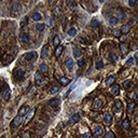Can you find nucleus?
<instances>
[{
    "mask_svg": "<svg viewBox=\"0 0 138 138\" xmlns=\"http://www.w3.org/2000/svg\"><path fill=\"white\" fill-rule=\"evenodd\" d=\"M1 95H2V98L5 100H9L10 96H11V91H10V87L7 84L3 85L2 90H1Z\"/></svg>",
    "mask_w": 138,
    "mask_h": 138,
    "instance_id": "1",
    "label": "nucleus"
},
{
    "mask_svg": "<svg viewBox=\"0 0 138 138\" xmlns=\"http://www.w3.org/2000/svg\"><path fill=\"white\" fill-rule=\"evenodd\" d=\"M37 57V53L36 52H27V53L24 55V59L25 61H27V62H30V61H33V58H36Z\"/></svg>",
    "mask_w": 138,
    "mask_h": 138,
    "instance_id": "2",
    "label": "nucleus"
},
{
    "mask_svg": "<svg viewBox=\"0 0 138 138\" xmlns=\"http://www.w3.org/2000/svg\"><path fill=\"white\" fill-rule=\"evenodd\" d=\"M94 134H95L96 137H101L103 134H104L103 126H100V125H96V126L94 127Z\"/></svg>",
    "mask_w": 138,
    "mask_h": 138,
    "instance_id": "3",
    "label": "nucleus"
},
{
    "mask_svg": "<svg viewBox=\"0 0 138 138\" xmlns=\"http://www.w3.org/2000/svg\"><path fill=\"white\" fill-rule=\"evenodd\" d=\"M29 107L28 106H22L21 108H19V117H23V115H26L27 113L29 112Z\"/></svg>",
    "mask_w": 138,
    "mask_h": 138,
    "instance_id": "4",
    "label": "nucleus"
},
{
    "mask_svg": "<svg viewBox=\"0 0 138 138\" xmlns=\"http://www.w3.org/2000/svg\"><path fill=\"white\" fill-rule=\"evenodd\" d=\"M35 112H36V109H35V108L29 110V112L26 114V118H25V121H24V123H25V124H28L29 121L33 119V114H35Z\"/></svg>",
    "mask_w": 138,
    "mask_h": 138,
    "instance_id": "5",
    "label": "nucleus"
},
{
    "mask_svg": "<svg viewBox=\"0 0 138 138\" xmlns=\"http://www.w3.org/2000/svg\"><path fill=\"white\" fill-rule=\"evenodd\" d=\"M21 123H22V118L15 117L14 119H13V121L11 122V126L13 127V128H16V127H19V125H21Z\"/></svg>",
    "mask_w": 138,
    "mask_h": 138,
    "instance_id": "6",
    "label": "nucleus"
},
{
    "mask_svg": "<svg viewBox=\"0 0 138 138\" xmlns=\"http://www.w3.org/2000/svg\"><path fill=\"white\" fill-rule=\"evenodd\" d=\"M80 120V115L79 113H75V114H72L70 118H69V120H68V124H70V125H72V124L77 123L78 121Z\"/></svg>",
    "mask_w": 138,
    "mask_h": 138,
    "instance_id": "7",
    "label": "nucleus"
},
{
    "mask_svg": "<svg viewBox=\"0 0 138 138\" xmlns=\"http://www.w3.org/2000/svg\"><path fill=\"white\" fill-rule=\"evenodd\" d=\"M49 50H50V47L48 44L43 45L42 50H41V57H42L43 59L48 57V55H49Z\"/></svg>",
    "mask_w": 138,
    "mask_h": 138,
    "instance_id": "8",
    "label": "nucleus"
},
{
    "mask_svg": "<svg viewBox=\"0 0 138 138\" xmlns=\"http://www.w3.org/2000/svg\"><path fill=\"white\" fill-rule=\"evenodd\" d=\"M19 10H21V5H19V2L14 1V2L12 3L11 11L13 12V13H17V12H19Z\"/></svg>",
    "mask_w": 138,
    "mask_h": 138,
    "instance_id": "9",
    "label": "nucleus"
},
{
    "mask_svg": "<svg viewBox=\"0 0 138 138\" xmlns=\"http://www.w3.org/2000/svg\"><path fill=\"white\" fill-rule=\"evenodd\" d=\"M57 80H58V82L62 85H67V84H69V82H70V79L67 77H59Z\"/></svg>",
    "mask_w": 138,
    "mask_h": 138,
    "instance_id": "10",
    "label": "nucleus"
},
{
    "mask_svg": "<svg viewBox=\"0 0 138 138\" xmlns=\"http://www.w3.org/2000/svg\"><path fill=\"white\" fill-rule=\"evenodd\" d=\"M39 71L41 73H48V71H49V68H48V65L44 63L40 64L39 65Z\"/></svg>",
    "mask_w": 138,
    "mask_h": 138,
    "instance_id": "11",
    "label": "nucleus"
},
{
    "mask_svg": "<svg viewBox=\"0 0 138 138\" xmlns=\"http://www.w3.org/2000/svg\"><path fill=\"white\" fill-rule=\"evenodd\" d=\"M21 41H22V43H24V44H27V43H29V36L27 35V33H23L21 35Z\"/></svg>",
    "mask_w": 138,
    "mask_h": 138,
    "instance_id": "12",
    "label": "nucleus"
},
{
    "mask_svg": "<svg viewBox=\"0 0 138 138\" xmlns=\"http://www.w3.org/2000/svg\"><path fill=\"white\" fill-rule=\"evenodd\" d=\"M50 106H51L52 108H58L59 106V99L58 98H53L50 100Z\"/></svg>",
    "mask_w": 138,
    "mask_h": 138,
    "instance_id": "13",
    "label": "nucleus"
},
{
    "mask_svg": "<svg viewBox=\"0 0 138 138\" xmlns=\"http://www.w3.org/2000/svg\"><path fill=\"white\" fill-rule=\"evenodd\" d=\"M65 66L68 69H72L73 66H75V61H73L72 58H68L67 61L65 62Z\"/></svg>",
    "mask_w": 138,
    "mask_h": 138,
    "instance_id": "14",
    "label": "nucleus"
},
{
    "mask_svg": "<svg viewBox=\"0 0 138 138\" xmlns=\"http://www.w3.org/2000/svg\"><path fill=\"white\" fill-rule=\"evenodd\" d=\"M104 121H105V123L107 124V125H110V124L112 123V115L110 114V113L105 114V117H104Z\"/></svg>",
    "mask_w": 138,
    "mask_h": 138,
    "instance_id": "15",
    "label": "nucleus"
},
{
    "mask_svg": "<svg viewBox=\"0 0 138 138\" xmlns=\"http://www.w3.org/2000/svg\"><path fill=\"white\" fill-rule=\"evenodd\" d=\"M101 106H103V100H101V99H96L94 105H93V109L98 110L101 108Z\"/></svg>",
    "mask_w": 138,
    "mask_h": 138,
    "instance_id": "16",
    "label": "nucleus"
},
{
    "mask_svg": "<svg viewBox=\"0 0 138 138\" xmlns=\"http://www.w3.org/2000/svg\"><path fill=\"white\" fill-rule=\"evenodd\" d=\"M52 12H53V15L54 16H61V14H62V10H61V8L59 7H54L53 9H52Z\"/></svg>",
    "mask_w": 138,
    "mask_h": 138,
    "instance_id": "17",
    "label": "nucleus"
},
{
    "mask_svg": "<svg viewBox=\"0 0 138 138\" xmlns=\"http://www.w3.org/2000/svg\"><path fill=\"white\" fill-rule=\"evenodd\" d=\"M119 89H120L119 85L113 84L112 87H111V90H110V92H111V94H112V95L118 96V95H119Z\"/></svg>",
    "mask_w": 138,
    "mask_h": 138,
    "instance_id": "18",
    "label": "nucleus"
},
{
    "mask_svg": "<svg viewBox=\"0 0 138 138\" xmlns=\"http://www.w3.org/2000/svg\"><path fill=\"white\" fill-rule=\"evenodd\" d=\"M115 81V77L114 76H110V77L107 78V80H106V84L108 85V86H111V85L114 83Z\"/></svg>",
    "mask_w": 138,
    "mask_h": 138,
    "instance_id": "19",
    "label": "nucleus"
},
{
    "mask_svg": "<svg viewBox=\"0 0 138 138\" xmlns=\"http://www.w3.org/2000/svg\"><path fill=\"white\" fill-rule=\"evenodd\" d=\"M31 19H33L35 22H39L40 19H42V15H41V13H39V12H35V13H33Z\"/></svg>",
    "mask_w": 138,
    "mask_h": 138,
    "instance_id": "20",
    "label": "nucleus"
},
{
    "mask_svg": "<svg viewBox=\"0 0 138 138\" xmlns=\"http://www.w3.org/2000/svg\"><path fill=\"white\" fill-rule=\"evenodd\" d=\"M129 29H131V24H125V25L122 26V28H121V33H127L129 31Z\"/></svg>",
    "mask_w": 138,
    "mask_h": 138,
    "instance_id": "21",
    "label": "nucleus"
},
{
    "mask_svg": "<svg viewBox=\"0 0 138 138\" xmlns=\"http://www.w3.org/2000/svg\"><path fill=\"white\" fill-rule=\"evenodd\" d=\"M114 110L117 112H121L122 111V103L120 100H117L114 104Z\"/></svg>",
    "mask_w": 138,
    "mask_h": 138,
    "instance_id": "22",
    "label": "nucleus"
},
{
    "mask_svg": "<svg viewBox=\"0 0 138 138\" xmlns=\"http://www.w3.org/2000/svg\"><path fill=\"white\" fill-rule=\"evenodd\" d=\"M67 35L69 36V37H75V36L77 35V29H76L75 27L69 28V29H68V31H67Z\"/></svg>",
    "mask_w": 138,
    "mask_h": 138,
    "instance_id": "23",
    "label": "nucleus"
},
{
    "mask_svg": "<svg viewBox=\"0 0 138 138\" xmlns=\"http://www.w3.org/2000/svg\"><path fill=\"white\" fill-rule=\"evenodd\" d=\"M135 106H136V104L134 103V101H131V103L128 104V106H127V113L133 112L134 109H135Z\"/></svg>",
    "mask_w": 138,
    "mask_h": 138,
    "instance_id": "24",
    "label": "nucleus"
},
{
    "mask_svg": "<svg viewBox=\"0 0 138 138\" xmlns=\"http://www.w3.org/2000/svg\"><path fill=\"white\" fill-rule=\"evenodd\" d=\"M118 23H119V19H117L115 16H111L109 19V24H110V25L114 26V25H117Z\"/></svg>",
    "mask_w": 138,
    "mask_h": 138,
    "instance_id": "25",
    "label": "nucleus"
},
{
    "mask_svg": "<svg viewBox=\"0 0 138 138\" xmlns=\"http://www.w3.org/2000/svg\"><path fill=\"white\" fill-rule=\"evenodd\" d=\"M73 56H75L76 58H79V57L81 56V51H80V49H78L77 47L73 48Z\"/></svg>",
    "mask_w": 138,
    "mask_h": 138,
    "instance_id": "26",
    "label": "nucleus"
},
{
    "mask_svg": "<svg viewBox=\"0 0 138 138\" xmlns=\"http://www.w3.org/2000/svg\"><path fill=\"white\" fill-rule=\"evenodd\" d=\"M24 76H25V71H24L23 69H17L16 70V78L17 79H22V78H24Z\"/></svg>",
    "mask_w": 138,
    "mask_h": 138,
    "instance_id": "27",
    "label": "nucleus"
},
{
    "mask_svg": "<svg viewBox=\"0 0 138 138\" xmlns=\"http://www.w3.org/2000/svg\"><path fill=\"white\" fill-rule=\"evenodd\" d=\"M62 52H63V47H62V45H58V47L56 48V50H55V53H54L55 57H58L62 54Z\"/></svg>",
    "mask_w": 138,
    "mask_h": 138,
    "instance_id": "28",
    "label": "nucleus"
},
{
    "mask_svg": "<svg viewBox=\"0 0 138 138\" xmlns=\"http://www.w3.org/2000/svg\"><path fill=\"white\" fill-rule=\"evenodd\" d=\"M120 49H121V52H122V56H124V55L126 54V52H127L126 45L124 44V43H121V44H120Z\"/></svg>",
    "mask_w": 138,
    "mask_h": 138,
    "instance_id": "29",
    "label": "nucleus"
},
{
    "mask_svg": "<svg viewBox=\"0 0 138 138\" xmlns=\"http://www.w3.org/2000/svg\"><path fill=\"white\" fill-rule=\"evenodd\" d=\"M122 127H123L124 129H128L129 128V121L128 120H123V122H122Z\"/></svg>",
    "mask_w": 138,
    "mask_h": 138,
    "instance_id": "30",
    "label": "nucleus"
},
{
    "mask_svg": "<svg viewBox=\"0 0 138 138\" xmlns=\"http://www.w3.org/2000/svg\"><path fill=\"white\" fill-rule=\"evenodd\" d=\"M43 78V76H42V73L40 72V71H37V72H35V81L37 82V81H40V80L42 79Z\"/></svg>",
    "mask_w": 138,
    "mask_h": 138,
    "instance_id": "31",
    "label": "nucleus"
},
{
    "mask_svg": "<svg viewBox=\"0 0 138 138\" xmlns=\"http://www.w3.org/2000/svg\"><path fill=\"white\" fill-rule=\"evenodd\" d=\"M99 25V21L98 19H93L91 22V26L92 27H94V28H96V27H98Z\"/></svg>",
    "mask_w": 138,
    "mask_h": 138,
    "instance_id": "32",
    "label": "nucleus"
},
{
    "mask_svg": "<svg viewBox=\"0 0 138 138\" xmlns=\"http://www.w3.org/2000/svg\"><path fill=\"white\" fill-rule=\"evenodd\" d=\"M44 28H45V25L44 24H37V25H36V29H37V30H39V31H42V30H44Z\"/></svg>",
    "mask_w": 138,
    "mask_h": 138,
    "instance_id": "33",
    "label": "nucleus"
},
{
    "mask_svg": "<svg viewBox=\"0 0 138 138\" xmlns=\"http://www.w3.org/2000/svg\"><path fill=\"white\" fill-rule=\"evenodd\" d=\"M45 83H47V79H45V78H42V79L40 80V81H37V82H36V84L39 85V86H43V85H44Z\"/></svg>",
    "mask_w": 138,
    "mask_h": 138,
    "instance_id": "34",
    "label": "nucleus"
},
{
    "mask_svg": "<svg viewBox=\"0 0 138 138\" xmlns=\"http://www.w3.org/2000/svg\"><path fill=\"white\" fill-rule=\"evenodd\" d=\"M59 43H61V39L58 38V36H55L53 39V44L54 45H56V47H58Z\"/></svg>",
    "mask_w": 138,
    "mask_h": 138,
    "instance_id": "35",
    "label": "nucleus"
},
{
    "mask_svg": "<svg viewBox=\"0 0 138 138\" xmlns=\"http://www.w3.org/2000/svg\"><path fill=\"white\" fill-rule=\"evenodd\" d=\"M58 90H59V87L57 86V85H54V86H52V89L50 90V93H51V94H55V93H57V92H58Z\"/></svg>",
    "mask_w": 138,
    "mask_h": 138,
    "instance_id": "36",
    "label": "nucleus"
},
{
    "mask_svg": "<svg viewBox=\"0 0 138 138\" xmlns=\"http://www.w3.org/2000/svg\"><path fill=\"white\" fill-rule=\"evenodd\" d=\"M112 35L114 37H120L121 36V30L120 29H112Z\"/></svg>",
    "mask_w": 138,
    "mask_h": 138,
    "instance_id": "37",
    "label": "nucleus"
},
{
    "mask_svg": "<svg viewBox=\"0 0 138 138\" xmlns=\"http://www.w3.org/2000/svg\"><path fill=\"white\" fill-rule=\"evenodd\" d=\"M105 138H115V136H114V134H113L112 132L109 131V132H107V133H106Z\"/></svg>",
    "mask_w": 138,
    "mask_h": 138,
    "instance_id": "38",
    "label": "nucleus"
},
{
    "mask_svg": "<svg viewBox=\"0 0 138 138\" xmlns=\"http://www.w3.org/2000/svg\"><path fill=\"white\" fill-rule=\"evenodd\" d=\"M27 23H28V17H27V16L23 17V19L21 21V27H24Z\"/></svg>",
    "mask_w": 138,
    "mask_h": 138,
    "instance_id": "39",
    "label": "nucleus"
},
{
    "mask_svg": "<svg viewBox=\"0 0 138 138\" xmlns=\"http://www.w3.org/2000/svg\"><path fill=\"white\" fill-rule=\"evenodd\" d=\"M117 15H118V16H115L117 19H118V17H119V19H124V17H125V13H124L123 11H118Z\"/></svg>",
    "mask_w": 138,
    "mask_h": 138,
    "instance_id": "40",
    "label": "nucleus"
},
{
    "mask_svg": "<svg viewBox=\"0 0 138 138\" xmlns=\"http://www.w3.org/2000/svg\"><path fill=\"white\" fill-rule=\"evenodd\" d=\"M104 67V63L101 61H98L96 63V69H101Z\"/></svg>",
    "mask_w": 138,
    "mask_h": 138,
    "instance_id": "41",
    "label": "nucleus"
},
{
    "mask_svg": "<svg viewBox=\"0 0 138 138\" xmlns=\"http://www.w3.org/2000/svg\"><path fill=\"white\" fill-rule=\"evenodd\" d=\"M84 64H85V59L84 58H80L79 61H78V66H79V67H83Z\"/></svg>",
    "mask_w": 138,
    "mask_h": 138,
    "instance_id": "42",
    "label": "nucleus"
},
{
    "mask_svg": "<svg viewBox=\"0 0 138 138\" xmlns=\"http://www.w3.org/2000/svg\"><path fill=\"white\" fill-rule=\"evenodd\" d=\"M129 85H131V80H129V79L123 82V87H124V89H127Z\"/></svg>",
    "mask_w": 138,
    "mask_h": 138,
    "instance_id": "43",
    "label": "nucleus"
},
{
    "mask_svg": "<svg viewBox=\"0 0 138 138\" xmlns=\"http://www.w3.org/2000/svg\"><path fill=\"white\" fill-rule=\"evenodd\" d=\"M22 138H30V133L29 132H24L23 135H22Z\"/></svg>",
    "mask_w": 138,
    "mask_h": 138,
    "instance_id": "44",
    "label": "nucleus"
},
{
    "mask_svg": "<svg viewBox=\"0 0 138 138\" xmlns=\"http://www.w3.org/2000/svg\"><path fill=\"white\" fill-rule=\"evenodd\" d=\"M110 57H111V59H112L113 62H117L118 61V56H117V54H115V53H111Z\"/></svg>",
    "mask_w": 138,
    "mask_h": 138,
    "instance_id": "45",
    "label": "nucleus"
},
{
    "mask_svg": "<svg viewBox=\"0 0 138 138\" xmlns=\"http://www.w3.org/2000/svg\"><path fill=\"white\" fill-rule=\"evenodd\" d=\"M136 3H137V1H136V0H129V1H128V5H129V7H134V5H136Z\"/></svg>",
    "mask_w": 138,
    "mask_h": 138,
    "instance_id": "46",
    "label": "nucleus"
},
{
    "mask_svg": "<svg viewBox=\"0 0 138 138\" xmlns=\"http://www.w3.org/2000/svg\"><path fill=\"white\" fill-rule=\"evenodd\" d=\"M126 64H127V65H133V64H134V57H129V58L127 59Z\"/></svg>",
    "mask_w": 138,
    "mask_h": 138,
    "instance_id": "47",
    "label": "nucleus"
},
{
    "mask_svg": "<svg viewBox=\"0 0 138 138\" xmlns=\"http://www.w3.org/2000/svg\"><path fill=\"white\" fill-rule=\"evenodd\" d=\"M49 23H50V25H51V27H53V26L55 25V22H54V19H51V17L49 19Z\"/></svg>",
    "mask_w": 138,
    "mask_h": 138,
    "instance_id": "48",
    "label": "nucleus"
},
{
    "mask_svg": "<svg viewBox=\"0 0 138 138\" xmlns=\"http://www.w3.org/2000/svg\"><path fill=\"white\" fill-rule=\"evenodd\" d=\"M91 137H92V135H91V133H89V132L83 135V138H91Z\"/></svg>",
    "mask_w": 138,
    "mask_h": 138,
    "instance_id": "49",
    "label": "nucleus"
},
{
    "mask_svg": "<svg viewBox=\"0 0 138 138\" xmlns=\"http://www.w3.org/2000/svg\"><path fill=\"white\" fill-rule=\"evenodd\" d=\"M135 122L138 123V113H136V115H135Z\"/></svg>",
    "mask_w": 138,
    "mask_h": 138,
    "instance_id": "50",
    "label": "nucleus"
},
{
    "mask_svg": "<svg viewBox=\"0 0 138 138\" xmlns=\"http://www.w3.org/2000/svg\"><path fill=\"white\" fill-rule=\"evenodd\" d=\"M1 138H5V136H2V137H1Z\"/></svg>",
    "mask_w": 138,
    "mask_h": 138,
    "instance_id": "51",
    "label": "nucleus"
}]
</instances>
